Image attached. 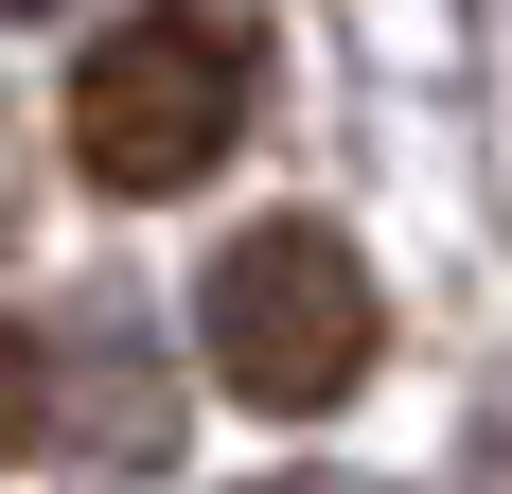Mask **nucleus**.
<instances>
[{
	"instance_id": "2",
	"label": "nucleus",
	"mask_w": 512,
	"mask_h": 494,
	"mask_svg": "<svg viewBox=\"0 0 512 494\" xmlns=\"http://www.w3.org/2000/svg\"><path fill=\"white\" fill-rule=\"evenodd\" d=\"M371 265L354 230H318V212H283V230H248L230 265H212L195 300V353H212V389L265 406V424H318V406H354L371 389Z\"/></svg>"
},
{
	"instance_id": "1",
	"label": "nucleus",
	"mask_w": 512,
	"mask_h": 494,
	"mask_svg": "<svg viewBox=\"0 0 512 494\" xmlns=\"http://www.w3.org/2000/svg\"><path fill=\"white\" fill-rule=\"evenodd\" d=\"M248 0H142L106 18L89 71H71V159L106 195H195L212 159L248 142Z\"/></svg>"
}]
</instances>
